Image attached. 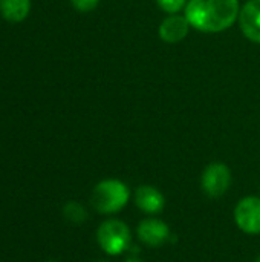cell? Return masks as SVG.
<instances>
[{
    "label": "cell",
    "instance_id": "277c9868",
    "mask_svg": "<svg viewBox=\"0 0 260 262\" xmlns=\"http://www.w3.org/2000/svg\"><path fill=\"white\" fill-rule=\"evenodd\" d=\"M231 170L224 163H211L208 164L201 177V187L204 193L210 198L224 196L231 186Z\"/></svg>",
    "mask_w": 260,
    "mask_h": 262
},
{
    "label": "cell",
    "instance_id": "30bf717a",
    "mask_svg": "<svg viewBox=\"0 0 260 262\" xmlns=\"http://www.w3.org/2000/svg\"><path fill=\"white\" fill-rule=\"evenodd\" d=\"M31 6V0H0V15L9 23H20L29 15Z\"/></svg>",
    "mask_w": 260,
    "mask_h": 262
},
{
    "label": "cell",
    "instance_id": "7a4b0ae2",
    "mask_svg": "<svg viewBox=\"0 0 260 262\" xmlns=\"http://www.w3.org/2000/svg\"><path fill=\"white\" fill-rule=\"evenodd\" d=\"M130 200L129 186L116 178H106L95 184L90 203L101 215H113L121 212Z\"/></svg>",
    "mask_w": 260,
    "mask_h": 262
},
{
    "label": "cell",
    "instance_id": "e0dca14e",
    "mask_svg": "<svg viewBox=\"0 0 260 262\" xmlns=\"http://www.w3.org/2000/svg\"><path fill=\"white\" fill-rule=\"evenodd\" d=\"M48 262H57V261H48Z\"/></svg>",
    "mask_w": 260,
    "mask_h": 262
},
{
    "label": "cell",
    "instance_id": "2e32d148",
    "mask_svg": "<svg viewBox=\"0 0 260 262\" xmlns=\"http://www.w3.org/2000/svg\"><path fill=\"white\" fill-rule=\"evenodd\" d=\"M97 262H107V261H97Z\"/></svg>",
    "mask_w": 260,
    "mask_h": 262
},
{
    "label": "cell",
    "instance_id": "4fadbf2b",
    "mask_svg": "<svg viewBox=\"0 0 260 262\" xmlns=\"http://www.w3.org/2000/svg\"><path fill=\"white\" fill-rule=\"evenodd\" d=\"M100 0H70V3L74 5V8L80 12H89L93 11L98 6Z\"/></svg>",
    "mask_w": 260,
    "mask_h": 262
},
{
    "label": "cell",
    "instance_id": "ba28073f",
    "mask_svg": "<svg viewBox=\"0 0 260 262\" xmlns=\"http://www.w3.org/2000/svg\"><path fill=\"white\" fill-rule=\"evenodd\" d=\"M238 20L244 35L254 43H260V0H248L241 8Z\"/></svg>",
    "mask_w": 260,
    "mask_h": 262
},
{
    "label": "cell",
    "instance_id": "52a82bcc",
    "mask_svg": "<svg viewBox=\"0 0 260 262\" xmlns=\"http://www.w3.org/2000/svg\"><path fill=\"white\" fill-rule=\"evenodd\" d=\"M135 204L146 215H159L166 207V198L158 187L143 184L135 192Z\"/></svg>",
    "mask_w": 260,
    "mask_h": 262
},
{
    "label": "cell",
    "instance_id": "9a60e30c",
    "mask_svg": "<svg viewBox=\"0 0 260 262\" xmlns=\"http://www.w3.org/2000/svg\"><path fill=\"white\" fill-rule=\"evenodd\" d=\"M254 262H260V256H259V258H257V259H256V261H254Z\"/></svg>",
    "mask_w": 260,
    "mask_h": 262
},
{
    "label": "cell",
    "instance_id": "8fae6325",
    "mask_svg": "<svg viewBox=\"0 0 260 262\" xmlns=\"http://www.w3.org/2000/svg\"><path fill=\"white\" fill-rule=\"evenodd\" d=\"M63 215L66 220L75 224H81L87 220V210L78 201H67L63 207Z\"/></svg>",
    "mask_w": 260,
    "mask_h": 262
},
{
    "label": "cell",
    "instance_id": "3957f363",
    "mask_svg": "<svg viewBox=\"0 0 260 262\" xmlns=\"http://www.w3.org/2000/svg\"><path fill=\"white\" fill-rule=\"evenodd\" d=\"M97 243L106 255L120 256L130 249L132 233L124 221L106 220L97 230Z\"/></svg>",
    "mask_w": 260,
    "mask_h": 262
},
{
    "label": "cell",
    "instance_id": "8992f818",
    "mask_svg": "<svg viewBox=\"0 0 260 262\" xmlns=\"http://www.w3.org/2000/svg\"><path fill=\"white\" fill-rule=\"evenodd\" d=\"M136 235L138 239L147 247H161L170 238V227L166 221L149 216L138 224Z\"/></svg>",
    "mask_w": 260,
    "mask_h": 262
},
{
    "label": "cell",
    "instance_id": "7c38bea8",
    "mask_svg": "<svg viewBox=\"0 0 260 262\" xmlns=\"http://www.w3.org/2000/svg\"><path fill=\"white\" fill-rule=\"evenodd\" d=\"M156 3L164 12L170 15V14H178L179 11H182L187 6L188 0H156Z\"/></svg>",
    "mask_w": 260,
    "mask_h": 262
},
{
    "label": "cell",
    "instance_id": "5bb4252c",
    "mask_svg": "<svg viewBox=\"0 0 260 262\" xmlns=\"http://www.w3.org/2000/svg\"><path fill=\"white\" fill-rule=\"evenodd\" d=\"M124 262H144V261H143L138 255H132V256H129V258H127Z\"/></svg>",
    "mask_w": 260,
    "mask_h": 262
},
{
    "label": "cell",
    "instance_id": "6da1fadb",
    "mask_svg": "<svg viewBox=\"0 0 260 262\" xmlns=\"http://www.w3.org/2000/svg\"><path fill=\"white\" fill-rule=\"evenodd\" d=\"M239 0H188L185 17L201 32H222L239 18Z\"/></svg>",
    "mask_w": 260,
    "mask_h": 262
},
{
    "label": "cell",
    "instance_id": "9c48e42d",
    "mask_svg": "<svg viewBox=\"0 0 260 262\" xmlns=\"http://www.w3.org/2000/svg\"><path fill=\"white\" fill-rule=\"evenodd\" d=\"M190 28L192 26H190L185 15L170 14L159 25L158 34H159L161 40L166 41V43H178V41H182L187 37Z\"/></svg>",
    "mask_w": 260,
    "mask_h": 262
},
{
    "label": "cell",
    "instance_id": "5b68a950",
    "mask_svg": "<svg viewBox=\"0 0 260 262\" xmlns=\"http://www.w3.org/2000/svg\"><path fill=\"white\" fill-rule=\"evenodd\" d=\"M234 223L247 235H260V198L250 195L234 207Z\"/></svg>",
    "mask_w": 260,
    "mask_h": 262
}]
</instances>
